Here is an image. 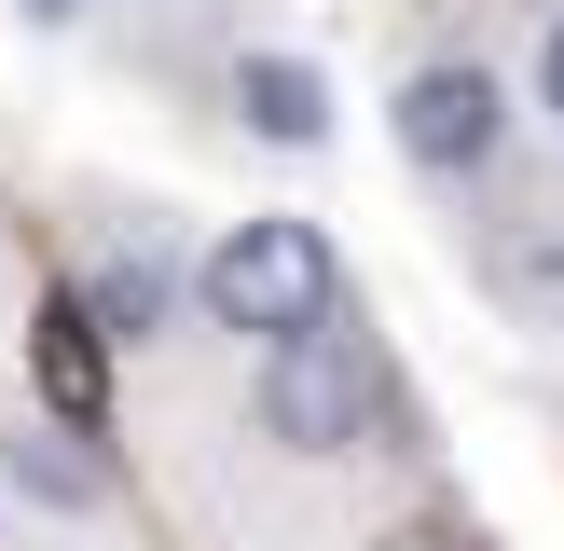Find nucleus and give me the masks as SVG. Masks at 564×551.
Returning <instances> with one entry per match:
<instances>
[{"mask_svg": "<svg viewBox=\"0 0 564 551\" xmlns=\"http://www.w3.org/2000/svg\"><path fill=\"white\" fill-rule=\"evenodd\" d=\"M193 303H207V331H248V345L330 331V317H345V248H330L303 207H248L235 235H207Z\"/></svg>", "mask_w": 564, "mask_h": 551, "instance_id": "f257e3e1", "label": "nucleus"}, {"mask_svg": "<svg viewBox=\"0 0 564 551\" xmlns=\"http://www.w3.org/2000/svg\"><path fill=\"white\" fill-rule=\"evenodd\" d=\"M372 345H358L345 317L330 331H290V345H262V441H290V455H358V428H372Z\"/></svg>", "mask_w": 564, "mask_h": 551, "instance_id": "f03ea898", "label": "nucleus"}, {"mask_svg": "<svg viewBox=\"0 0 564 551\" xmlns=\"http://www.w3.org/2000/svg\"><path fill=\"white\" fill-rule=\"evenodd\" d=\"M386 125H400V165H413V180L468 193V180H496V152H510V83H496L482 55H427Z\"/></svg>", "mask_w": 564, "mask_h": 551, "instance_id": "7ed1b4c3", "label": "nucleus"}, {"mask_svg": "<svg viewBox=\"0 0 564 551\" xmlns=\"http://www.w3.org/2000/svg\"><path fill=\"white\" fill-rule=\"evenodd\" d=\"M28 386H42V413H55L69 441L110 428V331H97V303H83V290H55L42 317H28Z\"/></svg>", "mask_w": 564, "mask_h": 551, "instance_id": "20e7f679", "label": "nucleus"}, {"mask_svg": "<svg viewBox=\"0 0 564 551\" xmlns=\"http://www.w3.org/2000/svg\"><path fill=\"white\" fill-rule=\"evenodd\" d=\"M180 290H193V276H180V248H165V235L97 248V276H83V303H97V331H110V345H152V331L180 317Z\"/></svg>", "mask_w": 564, "mask_h": 551, "instance_id": "39448f33", "label": "nucleus"}, {"mask_svg": "<svg viewBox=\"0 0 564 551\" xmlns=\"http://www.w3.org/2000/svg\"><path fill=\"white\" fill-rule=\"evenodd\" d=\"M235 110L275 138V152H317L330 138V83L303 69V55H235Z\"/></svg>", "mask_w": 564, "mask_h": 551, "instance_id": "423d86ee", "label": "nucleus"}, {"mask_svg": "<svg viewBox=\"0 0 564 551\" xmlns=\"http://www.w3.org/2000/svg\"><path fill=\"white\" fill-rule=\"evenodd\" d=\"M55 441H69V428H55ZM55 441H14V455H0V468H14V483L42 496V510H97L110 483H97V468H83V455H55Z\"/></svg>", "mask_w": 564, "mask_h": 551, "instance_id": "0eeeda50", "label": "nucleus"}, {"mask_svg": "<svg viewBox=\"0 0 564 551\" xmlns=\"http://www.w3.org/2000/svg\"><path fill=\"white\" fill-rule=\"evenodd\" d=\"M538 110H551V125H564V14L538 28Z\"/></svg>", "mask_w": 564, "mask_h": 551, "instance_id": "6e6552de", "label": "nucleus"}, {"mask_svg": "<svg viewBox=\"0 0 564 551\" xmlns=\"http://www.w3.org/2000/svg\"><path fill=\"white\" fill-rule=\"evenodd\" d=\"M14 14H28V28H69V14H83V0H14Z\"/></svg>", "mask_w": 564, "mask_h": 551, "instance_id": "1a4fd4ad", "label": "nucleus"}]
</instances>
